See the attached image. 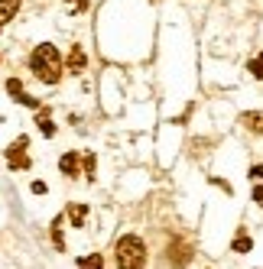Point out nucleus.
I'll return each instance as SVG.
<instances>
[{
    "instance_id": "obj_3",
    "label": "nucleus",
    "mask_w": 263,
    "mask_h": 269,
    "mask_svg": "<svg viewBox=\"0 0 263 269\" xmlns=\"http://www.w3.org/2000/svg\"><path fill=\"white\" fill-rule=\"evenodd\" d=\"M26 146H30V137H20L10 149H7V163H10L13 169H30V156L23 152Z\"/></svg>"
},
{
    "instance_id": "obj_18",
    "label": "nucleus",
    "mask_w": 263,
    "mask_h": 269,
    "mask_svg": "<svg viewBox=\"0 0 263 269\" xmlns=\"http://www.w3.org/2000/svg\"><path fill=\"white\" fill-rule=\"evenodd\" d=\"M250 175H257V178H263V166H253V169H250Z\"/></svg>"
},
{
    "instance_id": "obj_14",
    "label": "nucleus",
    "mask_w": 263,
    "mask_h": 269,
    "mask_svg": "<svg viewBox=\"0 0 263 269\" xmlns=\"http://www.w3.org/2000/svg\"><path fill=\"white\" fill-rule=\"evenodd\" d=\"M250 71H253V75L260 78V82H263V52H260V56H257V59L250 62Z\"/></svg>"
},
{
    "instance_id": "obj_1",
    "label": "nucleus",
    "mask_w": 263,
    "mask_h": 269,
    "mask_svg": "<svg viewBox=\"0 0 263 269\" xmlns=\"http://www.w3.org/2000/svg\"><path fill=\"white\" fill-rule=\"evenodd\" d=\"M30 68H33V75H36L39 82H46V85H59V78H62V56H59V49H56V46L42 42V46L33 49V56H30Z\"/></svg>"
},
{
    "instance_id": "obj_16",
    "label": "nucleus",
    "mask_w": 263,
    "mask_h": 269,
    "mask_svg": "<svg viewBox=\"0 0 263 269\" xmlns=\"http://www.w3.org/2000/svg\"><path fill=\"white\" fill-rule=\"evenodd\" d=\"M33 192H36V195H46V182H33Z\"/></svg>"
},
{
    "instance_id": "obj_17",
    "label": "nucleus",
    "mask_w": 263,
    "mask_h": 269,
    "mask_svg": "<svg viewBox=\"0 0 263 269\" xmlns=\"http://www.w3.org/2000/svg\"><path fill=\"white\" fill-rule=\"evenodd\" d=\"M68 4H72L75 10H85V7H88V0H68Z\"/></svg>"
},
{
    "instance_id": "obj_5",
    "label": "nucleus",
    "mask_w": 263,
    "mask_h": 269,
    "mask_svg": "<svg viewBox=\"0 0 263 269\" xmlns=\"http://www.w3.org/2000/svg\"><path fill=\"white\" fill-rule=\"evenodd\" d=\"M78 163H82V159H78V152H65V156L59 159V169H62L68 178H75L78 175Z\"/></svg>"
},
{
    "instance_id": "obj_13",
    "label": "nucleus",
    "mask_w": 263,
    "mask_h": 269,
    "mask_svg": "<svg viewBox=\"0 0 263 269\" xmlns=\"http://www.w3.org/2000/svg\"><path fill=\"white\" fill-rule=\"evenodd\" d=\"M39 130H42V137H56V127H52V120L46 117V111H42V120H39Z\"/></svg>"
},
{
    "instance_id": "obj_2",
    "label": "nucleus",
    "mask_w": 263,
    "mask_h": 269,
    "mask_svg": "<svg viewBox=\"0 0 263 269\" xmlns=\"http://www.w3.org/2000/svg\"><path fill=\"white\" fill-rule=\"evenodd\" d=\"M114 256H117V266L120 269H143L146 266V244L137 234H127V237L117 240Z\"/></svg>"
},
{
    "instance_id": "obj_6",
    "label": "nucleus",
    "mask_w": 263,
    "mask_h": 269,
    "mask_svg": "<svg viewBox=\"0 0 263 269\" xmlns=\"http://www.w3.org/2000/svg\"><path fill=\"white\" fill-rule=\"evenodd\" d=\"M16 10H20V0H0V30L13 20Z\"/></svg>"
},
{
    "instance_id": "obj_9",
    "label": "nucleus",
    "mask_w": 263,
    "mask_h": 269,
    "mask_svg": "<svg viewBox=\"0 0 263 269\" xmlns=\"http://www.w3.org/2000/svg\"><path fill=\"white\" fill-rule=\"evenodd\" d=\"M68 71H85V52H82V46H75L72 49V59H68Z\"/></svg>"
},
{
    "instance_id": "obj_7",
    "label": "nucleus",
    "mask_w": 263,
    "mask_h": 269,
    "mask_svg": "<svg viewBox=\"0 0 263 269\" xmlns=\"http://www.w3.org/2000/svg\"><path fill=\"white\" fill-rule=\"evenodd\" d=\"M241 123H244V127H247L250 133H263V114H260V111L244 114V117H241Z\"/></svg>"
},
{
    "instance_id": "obj_15",
    "label": "nucleus",
    "mask_w": 263,
    "mask_h": 269,
    "mask_svg": "<svg viewBox=\"0 0 263 269\" xmlns=\"http://www.w3.org/2000/svg\"><path fill=\"white\" fill-rule=\"evenodd\" d=\"M253 201H257L260 208H263V185H257V188H253Z\"/></svg>"
},
{
    "instance_id": "obj_4",
    "label": "nucleus",
    "mask_w": 263,
    "mask_h": 269,
    "mask_svg": "<svg viewBox=\"0 0 263 269\" xmlns=\"http://www.w3.org/2000/svg\"><path fill=\"white\" fill-rule=\"evenodd\" d=\"M166 259H169L172 266H186L189 259H192V250H189V244H182V240H172L169 244V253H166Z\"/></svg>"
},
{
    "instance_id": "obj_12",
    "label": "nucleus",
    "mask_w": 263,
    "mask_h": 269,
    "mask_svg": "<svg viewBox=\"0 0 263 269\" xmlns=\"http://www.w3.org/2000/svg\"><path fill=\"white\" fill-rule=\"evenodd\" d=\"M250 250H253V240L250 237H238V240H234V253H250Z\"/></svg>"
},
{
    "instance_id": "obj_8",
    "label": "nucleus",
    "mask_w": 263,
    "mask_h": 269,
    "mask_svg": "<svg viewBox=\"0 0 263 269\" xmlns=\"http://www.w3.org/2000/svg\"><path fill=\"white\" fill-rule=\"evenodd\" d=\"M68 218H72V224H75V227H85L88 204H68Z\"/></svg>"
},
{
    "instance_id": "obj_10",
    "label": "nucleus",
    "mask_w": 263,
    "mask_h": 269,
    "mask_svg": "<svg viewBox=\"0 0 263 269\" xmlns=\"http://www.w3.org/2000/svg\"><path fill=\"white\" fill-rule=\"evenodd\" d=\"M104 266V259L98 256V253H91V256H82L78 259V269H101Z\"/></svg>"
},
{
    "instance_id": "obj_11",
    "label": "nucleus",
    "mask_w": 263,
    "mask_h": 269,
    "mask_svg": "<svg viewBox=\"0 0 263 269\" xmlns=\"http://www.w3.org/2000/svg\"><path fill=\"white\" fill-rule=\"evenodd\" d=\"M82 166H85V175H88V178H94V169H98V159H94V152L82 156Z\"/></svg>"
}]
</instances>
